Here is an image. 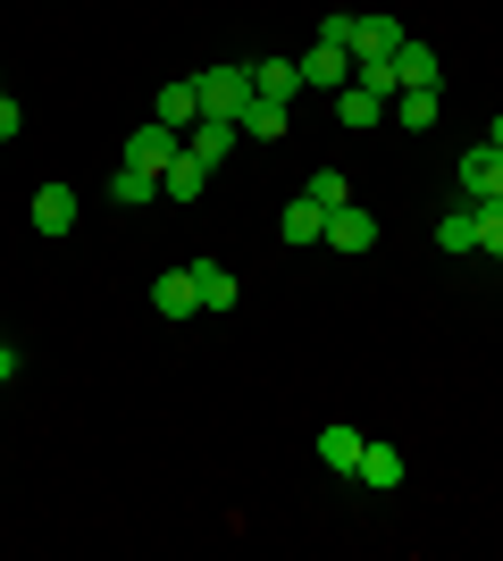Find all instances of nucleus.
I'll list each match as a JSON object with an SVG mask.
<instances>
[{
	"mask_svg": "<svg viewBox=\"0 0 503 561\" xmlns=\"http://www.w3.org/2000/svg\"><path fill=\"white\" fill-rule=\"evenodd\" d=\"M454 185H461V202H503V151L495 142H470L454 160Z\"/></svg>",
	"mask_w": 503,
	"mask_h": 561,
	"instance_id": "1",
	"label": "nucleus"
},
{
	"mask_svg": "<svg viewBox=\"0 0 503 561\" xmlns=\"http://www.w3.org/2000/svg\"><path fill=\"white\" fill-rule=\"evenodd\" d=\"M294 68H302V93H344V84H353V50L344 43H311Z\"/></svg>",
	"mask_w": 503,
	"mask_h": 561,
	"instance_id": "2",
	"label": "nucleus"
},
{
	"mask_svg": "<svg viewBox=\"0 0 503 561\" xmlns=\"http://www.w3.org/2000/svg\"><path fill=\"white\" fill-rule=\"evenodd\" d=\"M252 101V68H210L202 76V117H243Z\"/></svg>",
	"mask_w": 503,
	"mask_h": 561,
	"instance_id": "3",
	"label": "nucleus"
},
{
	"mask_svg": "<svg viewBox=\"0 0 503 561\" xmlns=\"http://www.w3.org/2000/svg\"><path fill=\"white\" fill-rule=\"evenodd\" d=\"M176 151H185V135H176V126H160V117H151L144 135H126V168H144V176H160Z\"/></svg>",
	"mask_w": 503,
	"mask_h": 561,
	"instance_id": "4",
	"label": "nucleus"
},
{
	"mask_svg": "<svg viewBox=\"0 0 503 561\" xmlns=\"http://www.w3.org/2000/svg\"><path fill=\"white\" fill-rule=\"evenodd\" d=\"M236 135H243V126H236V117H193V126H185V151H193V160H227V151H236Z\"/></svg>",
	"mask_w": 503,
	"mask_h": 561,
	"instance_id": "5",
	"label": "nucleus"
},
{
	"mask_svg": "<svg viewBox=\"0 0 503 561\" xmlns=\"http://www.w3.org/2000/svg\"><path fill=\"white\" fill-rule=\"evenodd\" d=\"M436 252H445V260H470V252H479V202H461V210L436 218Z\"/></svg>",
	"mask_w": 503,
	"mask_h": 561,
	"instance_id": "6",
	"label": "nucleus"
},
{
	"mask_svg": "<svg viewBox=\"0 0 503 561\" xmlns=\"http://www.w3.org/2000/svg\"><path fill=\"white\" fill-rule=\"evenodd\" d=\"M319 243H335V252H369V243H378V218L344 202V210H328V234H319Z\"/></svg>",
	"mask_w": 503,
	"mask_h": 561,
	"instance_id": "7",
	"label": "nucleus"
},
{
	"mask_svg": "<svg viewBox=\"0 0 503 561\" xmlns=\"http://www.w3.org/2000/svg\"><path fill=\"white\" fill-rule=\"evenodd\" d=\"M151 310H160V319H193V310H202V285H193V268H168V277L151 285Z\"/></svg>",
	"mask_w": 503,
	"mask_h": 561,
	"instance_id": "8",
	"label": "nucleus"
},
{
	"mask_svg": "<svg viewBox=\"0 0 503 561\" xmlns=\"http://www.w3.org/2000/svg\"><path fill=\"white\" fill-rule=\"evenodd\" d=\"M193 117H202V76H176V84H160V126H176V135H185Z\"/></svg>",
	"mask_w": 503,
	"mask_h": 561,
	"instance_id": "9",
	"label": "nucleus"
},
{
	"mask_svg": "<svg viewBox=\"0 0 503 561\" xmlns=\"http://www.w3.org/2000/svg\"><path fill=\"white\" fill-rule=\"evenodd\" d=\"M335 117H344L353 135H369V126H386V93H369V84H344V93H335Z\"/></svg>",
	"mask_w": 503,
	"mask_h": 561,
	"instance_id": "10",
	"label": "nucleus"
},
{
	"mask_svg": "<svg viewBox=\"0 0 503 561\" xmlns=\"http://www.w3.org/2000/svg\"><path fill=\"white\" fill-rule=\"evenodd\" d=\"M353 478H361V486H378V494H395V486H403V453H395V445H361Z\"/></svg>",
	"mask_w": 503,
	"mask_h": 561,
	"instance_id": "11",
	"label": "nucleus"
},
{
	"mask_svg": "<svg viewBox=\"0 0 503 561\" xmlns=\"http://www.w3.org/2000/svg\"><path fill=\"white\" fill-rule=\"evenodd\" d=\"M361 445H369L361 427H319V461H328L335 478H353V469H361Z\"/></svg>",
	"mask_w": 503,
	"mask_h": 561,
	"instance_id": "12",
	"label": "nucleus"
},
{
	"mask_svg": "<svg viewBox=\"0 0 503 561\" xmlns=\"http://www.w3.org/2000/svg\"><path fill=\"white\" fill-rule=\"evenodd\" d=\"M436 76H445V68H436L428 43H403V50H395V93H420V84H436Z\"/></svg>",
	"mask_w": 503,
	"mask_h": 561,
	"instance_id": "13",
	"label": "nucleus"
},
{
	"mask_svg": "<svg viewBox=\"0 0 503 561\" xmlns=\"http://www.w3.org/2000/svg\"><path fill=\"white\" fill-rule=\"evenodd\" d=\"M202 185H210V160H193V151H176V160L160 168V193H168V202H193Z\"/></svg>",
	"mask_w": 503,
	"mask_h": 561,
	"instance_id": "14",
	"label": "nucleus"
},
{
	"mask_svg": "<svg viewBox=\"0 0 503 561\" xmlns=\"http://www.w3.org/2000/svg\"><path fill=\"white\" fill-rule=\"evenodd\" d=\"M252 93L261 101H294L302 93V68H294V59H252Z\"/></svg>",
	"mask_w": 503,
	"mask_h": 561,
	"instance_id": "15",
	"label": "nucleus"
},
{
	"mask_svg": "<svg viewBox=\"0 0 503 561\" xmlns=\"http://www.w3.org/2000/svg\"><path fill=\"white\" fill-rule=\"evenodd\" d=\"M68 227H76V193L43 185V193H34V234H68Z\"/></svg>",
	"mask_w": 503,
	"mask_h": 561,
	"instance_id": "16",
	"label": "nucleus"
},
{
	"mask_svg": "<svg viewBox=\"0 0 503 561\" xmlns=\"http://www.w3.org/2000/svg\"><path fill=\"white\" fill-rule=\"evenodd\" d=\"M286 110H294V101H261V93H252V101H243V117H236V126H243L252 142H277V135H286Z\"/></svg>",
	"mask_w": 503,
	"mask_h": 561,
	"instance_id": "17",
	"label": "nucleus"
},
{
	"mask_svg": "<svg viewBox=\"0 0 503 561\" xmlns=\"http://www.w3.org/2000/svg\"><path fill=\"white\" fill-rule=\"evenodd\" d=\"M277 234H286V243H319V234H328V210H319L311 193H302V202H286V218H277Z\"/></svg>",
	"mask_w": 503,
	"mask_h": 561,
	"instance_id": "18",
	"label": "nucleus"
},
{
	"mask_svg": "<svg viewBox=\"0 0 503 561\" xmlns=\"http://www.w3.org/2000/svg\"><path fill=\"white\" fill-rule=\"evenodd\" d=\"M193 285H202V310H236V268H218V260H193Z\"/></svg>",
	"mask_w": 503,
	"mask_h": 561,
	"instance_id": "19",
	"label": "nucleus"
},
{
	"mask_svg": "<svg viewBox=\"0 0 503 561\" xmlns=\"http://www.w3.org/2000/svg\"><path fill=\"white\" fill-rule=\"evenodd\" d=\"M110 202H160V176H144V168H110Z\"/></svg>",
	"mask_w": 503,
	"mask_h": 561,
	"instance_id": "20",
	"label": "nucleus"
},
{
	"mask_svg": "<svg viewBox=\"0 0 503 561\" xmlns=\"http://www.w3.org/2000/svg\"><path fill=\"white\" fill-rule=\"evenodd\" d=\"M386 110L403 117V126H436V84H420V93H395Z\"/></svg>",
	"mask_w": 503,
	"mask_h": 561,
	"instance_id": "21",
	"label": "nucleus"
},
{
	"mask_svg": "<svg viewBox=\"0 0 503 561\" xmlns=\"http://www.w3.org/2000/svg\"><path fill=\"white\" fill-rule=\"evenodd\" d=\"M302 193H311L319 210H344V202H353V185H344V168H319V176H311Z\"/></svg>",
	"mask_w": 503,
	"mask_h": 561,
	"instance_id": "22",
	"label": "nucleus"
},
{
	"mask_svg": "<svg viewBox=\"0 0 503 561\" xmlns=\"http://www.w3.org/2000/svg\"><path fill=\"white\" fill-rule=\"evenodd\" d=\"M479 252L503 260V202H479Z\"/></svg>",
	"mask_w": 503,
	"mask_h": 561,
	"instance_id": "23",
	"label": "nucleus"
},
{
	"mask_svg": "<svg viewBox=\"0 0 503 561\" xmlns=\"http://www.w3.org/2000/svg\"><path fill=\"white\" fill-rule=\"evenodd\" d=\"M18 126H25V110H18V101H9V93H0V142L18 135Z\"/></svg>",
	"mask_w": 503,
	"mask_h": 561,
	"instance_id": "24",
	"label": "nucleus"
},
{
	"mask_svg": "<svg viewBox=\"0 0 503 561\" xmlns=\"http://www.w3.org/2000/svg\"><path fill=\"white\" fill-rule=\"evenodd\" d=\"M0 386H18V352H9V335H0Z\"/></svg>",
	"mask_w": 503,
	"mask_h": 561,
	"instance_id": "25",
	"label": "nucleus"
},
{
	"mask_svg": "<svg viewBox=\"0 0 503 561\" xmlns=\"http://www.w3.org/2000/svg\"><path fill=\"white\" fill-rule=\"evenodd\" d=\"M487 142H495V151H503V117H495V126H487Z\"/></svg>",
	"mask_w": 503,
	"mask_h": 561,
	"instance_id": "26",
	"label": "nucleus"
}]
</instances>
